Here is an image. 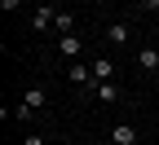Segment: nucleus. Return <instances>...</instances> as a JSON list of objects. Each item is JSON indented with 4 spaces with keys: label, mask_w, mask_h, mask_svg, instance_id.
<instances>
[{
    "label": "nucleus",
    "mask_w": 159,
    "mask_h": 145,
    "mask_svg": "<svg viewBox=\"0 0 159 145\" xmlns=\"http://www.w3.org/2000/svg\"><path fill=\"white\" fill-rule=\"evenodd\" d=\"M44 101H49V92L40 88V84H35V88H27V97H22V106H18V119H35Z\"/></svg>",
    "instance_id": "1"
},
{
    "label": "nucleus",
    "mask_w": 159,
    "mask_h": 145,
    "mask_svg": "<svg viewBox=\"0 0 159 145\" xmlns=\"http://www.w3.org/2000/svg\"><path fill=\"white\" fill-rule=\"evenodd\" d=\"M66 79L75 88H97V79H93V66H84V62H75V66L66 70Z\"/></svg>",
    "instance_id": "2"
},
{
    "label": "nucleus",
    "mask_w": 159,
    "mask_h": 145,
    "mask_svg": "<svg viewBox=\"0 0 159 145\" xmlns=\"http://www.w3.org/2000/svg\"><path fill=\"white\" fill-rule=\"evenodd\" d=\"M53 18H57V9L44 0V5H40V9L31 13V31H49V27H53Z\"/></svg>",
    "instance_id": "3"
},
{
    "label": "nucleus",
    "mask_w": 159,
    "mask_h": 145,
    "mask_svg": "<svg viewBox=\"0 0 159 145\" xmlns=\"http://www.w3.org/2000/svg\"><path fill=\"white\" fill-rule=\"evenodd\" d=\"M111 141L115 145H137V128H133V123H115V128H111Z\"/></svg>",
    "instance_id": "4"
},
{
    "label": "nucleus",
    "mask_w": 159,
    "mask_h": 145,
    "mask_svg": "<svg viewBox=\"0 0 159 145\" xmlns=\"http://www.w3.org/2000/svg\"><path fill=\"white\" fill-rule=\"evenodd\" d=\"M89 66H93V79H97V84H106V79H115V66H111V57H93Z\"/></svg>",
    "instance_id": "5"
},
{
    "label": "nucleus",
    "mask_w": 159,
    "mask_h": 145,
    "mask_svg": "<svg viewBox=\"0 0 159 145\" xmlns=\"http://www.w3.org/2000/svg\"><path fill=\"white\" fill-rule=\"evenodd\" d=\"M128 35H133V27H128V22H111V27H106V40H111L115 49H119V44H128Z\"/></svg>",
    "instance_id": "6"
},
{
    "label": "nucleus",
    "mask_w": 159,
    "mask_h": 145,
    "mask_svg": "<svg viewBox=\"0 0 159 145\" xmlns=\"http://www.w3.org/2000/svg\"><path fill=\"white\" fill-rule=\"evenodd\" d=\"M93 92H97V101H119V84H115V79H106V84H97Z\"/></svg>",
    "instance_id": "7"
},
{
    "label": "nucleus",
    "mask_w": 159,
    "mask_h": 145,
    "mask_svg": "<svg viewBox=\"0 0 159 145\" xmlns=\"http://www.w3.org/2000/svg\"><path fill=\"white\" fill-rule=\"evenodd\" d=\"M71 22H75V18H71V9H57V18H53V31H57V35H71Z\"/></svg>",
    "instance_id": "8"
},
{
    "label": "nucleus",
    "mask_w": 159,
    "mask_h": 145,
    "mask_svg": "<svg viewBox=\"0 0 159 145\" xmlns=\"http://www.w3.org/2000/svg\"><path fill=\"white\" fill-rule=\"evenodd\" d=\"M57 53H62V57H80V40L75 35H62V40H57Z\"/></svg>",
    "instance_id": "9"
},
{
    "label": "nucleus",
    "mask_w": 159,
    "mask_h": 145,
    "mask_svg": "<svg viewBox=\"0 0 159 145\" xmlns=\"http://www.w3.org/2000/svg\"><path fill=\"white\" fill-rule=\"evenodd\" d=\"M137 62H142L146 70H159V49H142V53H137Z\"/></svg>",
    "instance_id": "10"
},
{
    "label": "nucleus",
    "mask_w": 159,
    "mask_h": 145,
    "mask_svg": "<svg viewBox=\"0 0 159 145\" xmlns=\"http://www.w3.org/2000/svg\"><path fill=\"white\" fill-rule=\"evenodd\" d=\"M137 9H142V13H159V0H142Z\"/></svg>",
    "instance_id": "11"
},
{
    "label": "nucleus",
    "mask_w": 159,
    "mask_h": 145,
    "mask_svg": "<svg viewBox=\"0 0 159 145\" xmlns=\"http://www.w3.org/2000/svg\"><path fill=\"white\" fill-rule=\"evenodd\" d=\"M22 145H44V136H35V132H27V136H22Z\"/></svg>",
    "instance_id": "12"
},
{
    "label": "nucleus",
    "mask_w": 159,
    "mask_h": 145,
    "mask_svg": "<svg viewBox=\"0 0 159 145\" xmlns=\"http://www.w3.org/2000/svg\"><path fill=\"white\" fill-rule=\"evenodd\" d=\"M18 5H22V0H0V9H5V13H13Z\"/></svg>",
    "instance_id": "13"
},
{
    "label": "nucleus",
    "mask_w": 159,
    "mask_h": 145,
    "mask_svg": "<svg viewBox=\"0 0 159 145\" xmlns=\"http://www.w3.org/2000/svg\"><path fill=\"white\" fill-rule=\"evenodd\" d=\"M49 5H71V0H49Z\"/></svg>",
    "instance_id": "14"
}]
</instances>
